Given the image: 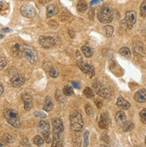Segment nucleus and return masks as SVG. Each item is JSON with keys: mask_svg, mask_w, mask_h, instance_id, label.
<instances>
[{"mask_svg": "<svg viewBox=\"0 0 146 147\" xmlns=\"http://www.w3.org/2000/svg\"><path fill=\"white\" fill-rule=\"evenodd\" d=\"M52 126L54 131V137H62L61 134L64 131V125L60 119L56 117L52 119Z\"/></svg>", "mask_w": 146, "mask_h": 147, "instance_id": "0eeeda50", "label": "nucleus"}, {"mask_svg": "<svg viewBox=\"0 0 146 147\" xmlns=\"http://www.w3.org/2000/svg\"><path fill=\"white\" fill-rule=\"evenodd\" d=\"M134 51H135V54L138 55V56H143V46L142 43H135V46H134Z\"/></svg>", "mask_w": 146, "mask_h": 147, "instance_id": "aec40b11", "label": "nucleus"}, {"mask_svg": "<svg viewBox=\"0 0 146 147\" xmlns=\"http://www.w3.org/2000/svg\"><path fill=\"white\" fill-rule=\"evenodd\" d=\"M58 13V8L56 5H49L47 8V17L50 18Z\"/></svg>", "mask_w": 146, "mask_h": 147, "instance_id": "f3484780", "label": "nucleus"}, {"mask_svg": "<svg viewBox=\"0 0 146 147\" xmlns=\"http://www.w3.org/2000/svg\"><path fill=\"white\" fill-rule=\"evenodd\" d=\"M22 99H23L24 101V109L27 110V111L31 110L32 108V97L29 93H24L22 95Z\"/></svg>", "mask_w": 146, "mask_h": 147, "instance_id": "ddd939ff", "label": "nucleus"}, {"mask_svg": "<svg viewBox=\"0 0 146 147\" xmlns=\"http://www.w3.org/2000/svg\"><path fill=\"white\" fill-rule=\"evenodd\" d=\"M87 3L84 1V0H80L77 4V10L80 13H84L87 10Z\"/></svg>", "mask_w": 146, "mask_h": 147, "instance_id": "4be33fe9", "label": "nucleus"}, {"mask_svg": "<svg viewBox=\"0 0 146 147\" xmlns=\"http://www.w3.org/2000/svg\"><path fill=\"white\" fill-rule=\"evenodd\" d=\"M95 104L97 105V107H98L99 109H100V108L102 107V102H101L100 100H95Z\"/></svg>", "mask_w": 146, "mask_h": 147, "instance_id": "37998d69", "label": "nucleus"}, {"mask_svg": "<svg viewBox=\"0 0 146 147\" xmlns=\"http://www.w3.org/2000/svg\"><path fill=\"white\" fill-rule=\"evenodd\" d=\"M53 106L54 104H53L52 100H51L49 96H47L45 102H44V106H43V109H44L45 111H50V110L53 109Z\"/></svg>", "mask_w": 146, "mask_h": 147, "instance_id": "a211bd4d", "label": "nucleus"}, {"mask_svg": "<svg viewBox=\"0 0 146 147\" xmlns=\"http://www.w3.org/2000/svg\"><path fill=\"white\" fill-rule=\"evenodd\" d=\"M114 32V28L110 25H107L105 26V33L107 37H111Z\"/></svg>", "mask_w": 146, "mask_h": 147, "instance_id": "7c9ffc66", "label": "nucleus"}, {"mask_svg": "<svg viewBox=\"0 0 146 147\" xmlns=\"http://www.w3.org/2000/svg\"><path fill=\"white\" fill-rule=\"evenodd\" d=\"M4 140L6 142V143H13V138L10 136V135H8V134H6L5 136H4Z\"/></svg>", "mask_w": 146, "mask_h": 147, "instance_id": "e433bc0d", "label": "nucleus"}, {"mask_svg": "<svg viewBox=\"0 0 146 147\" xmlns=\"http://www.w3.org/2000/svg\"><path fill=\"white\" fill-rule=\"evenodd\" d=\"M101 1V0H92L91 1V5H95V4H98Z\"/></svg>", "mask_w": 146, "mask_h": 147, "instance_id": "a18cd8bd", "label": "nucleus"}, {"mask_svg": "<svg viewBox=\"0 0 146 147\" xmlns=\"http://www.w3.org/2000/svg\"><path fill=\"white\" fill-rule=\"evenodd\" d=\"M39 42H40V45L45 49L52 48L55 46V44H56L55 39L53 38V37H50V36H41V37H40Z\"/></svg>", "mask_w": 146, "mask_h": 147, "instance_id": "6e6552de", "label": "nucleus"}, {"mask_svg": "<svg viewBox=\"0 0 146 147\" xmlns=\"http://www.w3.org/2000/svg\"><path fill=\"white\" fill-rule=\"evenodd\" d=\"M140 117L141 120L143 124H146V109H143L140 112Z\"/></svg>", "mask_w": 146, "mask_h": 147, "instance_id": "f704fd0d", "label": "nucleus"}, {"mask_svg": "<svg viewBox=\"0 0 146 147\" xmlns=\"http://www.w3.org/2000/svg\"><path fill=\"white\" fill-rule=\"evenodd\" d=\"M2 31L3 32H10V30L8 28H4V29H2Z\"/></svg>", "mask_w": 146, "mask_h": 147, "instance_id": "49530a36", "label": "nucleus"}, {"mask_svg": "<svg viewBox=\"0 0 146 147\" xmlns=\"http://www.w3.org/2000/svg\"><path fill=\"white\" fill-rule=\"evenodd\" d=\"M93 87L95 89L96 92L98 95H100V97L104 99H109L111 97V92L108 89V87H106L104 84H100V82H95L93 84Z\"/></svg>", "mask_w": 146, "mask_h": 147, "instance_id": "39448f33", "label": "nucleus"}, {"mask_svg": "<svg viewBox=\"0 0 146 147\" xmlns=\"http://www.w3.org/2000/svg\"><path fill=\"white\" fill-rule=\"evenodd\" d=\"M4 38V35L3 34H0V39H3Z\"/></svg>", "mask_w": 146, "mask_h": 147, "instance_id": "09e8293b", "label": "nucleus"}, {"mask_svg": "<svg viewBox=\"0 0 146 147\" xmlns=\"http://www.w3.org/2000/svg\"><path fill=\"white\" fill-rule=\"evenodd\" d=\"M93 17H94V9L92 8V9L90 10V12H89V18H90L91 20H93Z\"/></svg>", "mask_w": 146, "mask_h": 147, "instance_id": "79ce46f5", "label": "nucleus"}, {"mask_svg": "<svg viewBox=\"0 0 146 147\" xmlns=\"http://www.w3.org/2000/svg\"><path fill=\"white\" fill-rule=\"evenodd\" d=\"M49 76L53 78H56L58 76V71L56 69V68H51L49 70Z\"/></svg>", "mask_w": 146, "mask_h": 147, "instance_id": "c9c22d12", "label": "nucleus"}, {"mask_svg": "<svg viewBox=\"0 0 146 147\" xmlns=\"http://www.w3.org/2000/svg\"><path fill=\"white\" fill-rule=\"evenodd\" d=\"M19 51H20V45L19 44H14V46L13 47V52L16 55L19 53Z\"/></svg>", "mask_w": 146, "mask_h": 147, "instance_id": "4c0bfd02", "label": "nucleus"}, {"mask_svg": "<svg viewBox=\"0 0 146 147\" xmlns=\"http://www.w3.org/2000/svg\"><path fill=\"white\" fill-rule=\"evenodd\" d=\"M126 114L124 113L123 111H118V112H116V123L121 125L123 124L124 122L126 121Z\"/></svg>", "mask_w": 146, "mask_h": 147, "instance_id": "6ab92c4d", "label": "nucleus"}, {"mask_svg": "<svg viewBox=\"0 0 146 147\" xmlns=\"http://www.w3.org/2000/svg\"><path fill=\"white\" fill-rule=\"evenodd\" d=\"M23 53L26 59L29 61V63L32 65H35L38 61V54L36 52V50L29 46H24L23 48Z\"/></svg>", "mask_w": 146, "mask_h": 147, "instance_id": "20e7f679", "label": "nucleus"}, {"mask_svg": "<svg viewBox=\"0 0 146 147\" xmlns=\"http://www.w3.org/2000/svg\"><path fill=\"white\" fill-rule=\"evenodd\" d=\"M81 50H82V52H83V54L86 57H91L92 56V49L89 47V46H87V45H84V46H83L82 47V49H81Z\"/></svg>", "mask_w": 146, "mask_h": 147, "instance_id": "5701e85b", "label": "nucleus"}, {"mask_svg": "<svg viewBox=\"0 0 146 147\" xmlns=\"http://www.w3.org/2000/svg\"><path fill=\"white\" fill-rule=\"evenodd\" d=\"M6 64L7 62H6L5 57L3 56H0V69H3L4 67H5Z\"/></svg>", "mask_w": 146, "mask_h": 147, "instance_id": "72a5a7b5", "label": "nucleus"}, {"mask_svg": "<svg viewBox=\"0 0 146 147\" xmlns=\"http://www.w3.org/2000/svg\"><path fill=\"white\" fill-rule=\"evenodd\" d=\"M79 67L81 68V70L85 73L86 75H88L90 77H92L94 76V68L92 65H89V64H86L83 62H79L78 63Z\"/></svg>", "mask_w": 146, "mask_h": 147, "instance_id": "9d476101", "label": "nucleus"}, {"mask_svg": "<svg viewBox=\"0 0 146 147\" xmlns=\"http://www.w3.org/2000/svg\"><path fill=\"white\" fill-rule=\"evenodd\" d=\"M136 22V13L135 11H128L126 13V23L128 28H132Z\"/></svg>", "mask_w": 146, "mask_h": 147, "instance_id": "1a4fd4ad", "label": "nucleus"}, {"mask_svg": "<svg viewBox=\"0 0 146 147\" xmlns=\"http://www.w3.org/2000/svg\"><path fill=\"white\" fill-rule=\"evenodd\" d=\"M140 14L143 18H146V0H143L140 6Z\"/></svg>", "mask_w": 146, "mask_h": 147, "instance_id": "bb28decb", "label": "nucleus"}, {"mask_svg": "<svg viewBox=\"0 0 146 147\" xmlns=\"http://www.w3.org/2000/svg\"><path fill=\"white\" fill-rule=\"evenodd\" d=\"M119 53H120L122 56L126 57H129L130 55H131V52H130L129 49L126 48V47H123V48H121L120 50H119Z\"/></svg>", "mask_w": 146, "mask_h": 147, "instance_id": "cd10ccee", "label": "nucleus"}, {"mask_svg": "<svg viewBox=\"0 0 146 147\" xmlns=\"http://www.w3.org/2000/svg\"><path fill=\"white\" fill-rule=\"evenodd\" d=\"M34 115H35L36 117H41V119H45V117H47L45 113L40 112V111H35V112H34Z\"/></svg>", "mask_w": 146, "mask_h": 147, "instance_id": "58836bf2", "label": "nucleus"}, {"mask_svg": "<svg viewBox=\"0 0 146 147\" xmlns=\"http://www.w3.org/2000/svg\"><path fill=\"white\" fill-rule=\"evenodd\" d=\"M70 125L71 128L75 132H80L82 131L83 127V119L81 112L79 110L73 112L70 116Z\"/></svg>", "mask_w": 146, "mask_h": 147, "instance_id": "7ed1b4c3", "label": "nucleus"}, {"mask_svg": "<svg viewBox=\"0 0 146 147\" xmlns=\"http://www.w3.org/2000/svg\"><path fill=\"white\" fill-rule=\"evenodd\" d=\"M55 98H56L57 100L58 101V103L62 104V103H64V102H65V99H64V97L62 96V93H61L59 91H57V92H56V93H55Z\"/></svg>", "mask_w": 146, "mask_h": 147, "instance_id": "c756f323", "label": "nucleus"}, {"mask_svg": "<svg viewBox=\"0 0 146 147\" xmlns=\"http://www.w3.org/2000/svg\"><path fill=\"white\" fill-rule=\"evenodd\" d=\"M135 100L138 102H140V103L146 101V90L141 89L138 91L135 95Z\"/></svg>", "mask_w": 146, "mask_h": 147, "instance_id": "4468645a", "label": "nucleus"}, {"mask_svg": "<svg viewBox=\"0 0 146 147\" xmlns=\"http://www.w3.org/2000/svg\"><path fill=\"white\" fill-rule=\"evenodd\" d=\"M63 92L67 96H71V95L74 94V90H73V88L69 85H65L63 89Z\"/></svg>", "mask_w": 146, "mask_h": 147, "instance_id": "a878e982", "label": "nucleus"}, {"mask_svg": "<svg viewBox=\"0 0 146 147\" xmlns=\"http://www.w3.org/2000/svg\"><path fill=\"white\" fill-rule=\"evenodd\" d=\"M45 140H44V138H43L42 136H36L34 138H33V143L36 144V145H42L43 144H44Z\"/></svg>", "mask_w": 146, "mask_h": 147, "instance_id": "393cba45", "label": "nucleus"}, {"mask_svg": "<svg viewBox=\"0 0 146 147\" xmlns=\"http://www.w3.org/2000/svg\"><path fill=\"white\" fill-rule=\"evenodd\" d=\"M109 117L107 112H104L100 115V120H99V127L102 129H107L109 126Z\"/></svg>", "mask_w": 146, "mask_h": 147, "instance_id": "f8f14e48", "label": "nucleus"}, {"mask_svg": "<svg viewBox=\"0 0 146 147\" xmlns=\"http://www.w3.org/2000/svg\"><path fill=\"white\" fill-rule=\"evenodd\" d=\"M98 19L101 24H109L113 20V11L108 5H102L98 11Z\"/></svg>", "mask_w": 146, "mask_h": 147, "instance_id": "f03ea898", "label": "nucleus"}, {"mask_svg": "<svg viewBox=\"0 0 146 147\" xmlns=\"http://www.w3.org/2000/svg\"><path fill=\"white\" fill-rule=\"evenodd\" d=\"M38 128H39V131L41 134L49 132V129H50L49 128V123L47 120H41L38 125Z\"/></svg>", "mask_w": 146, "mask_h": 147, "instance_id": "2eb2a0df", "label": "nucleus"}, {"mask_svg": "<svg viewBox=\"0 0 146 147\" xmlns=\"http://www.w3.org/2000/svg\"><path fill=\"white\" fill-rule=\"evenodd\" d=\"M83 142L84 146H88L89 144V131H85L83 135Z\"/></svg>", "mask_w": 146, "mask_h": 147, "instance_id": "473e14b6", "label": "nucleus"}, {"mask_svg": "<svg viewBox=\"0 0 146 147\" xmlns=\"http://www.w3.org/2000/svg\"><path fill=\"white\" fill-rule=\"evenodd\" d=\"M48 24H49V26H50L51 28H54V29L57 28V26H58V24L56 23L55 21H49V22H48Z\"/></svg>", "mask_w": 146, "mask_h": 147, "instance_id": "a19ab883", "label": "nucleus"}, {"mask_svg": "<svg viewBox=\"0 0 146 147\" xmlns=\"http://www.w3.org/2000/svg\"><path fill=\"white\" fill-rule=\"evenodd\" d=\"M83 94L85 95L87 98H89V99L94 97V92H92V90L91 89V88H89V87L85 88L84 91H83Z\"/></svg>", "mask_w": 146, "mask_h": 147, "instance_id": "c85d7f7f", "label": "nucleus"}, {"mask_svg": "<svg viewBox=\"0 0 146 147\" xmlns=\"http://www.w3.org/2000/svg\"><path fill=\"white\" fill-rule=\"evenodd\" d=\"M24 82H25V77L23 75H19V74L13 76L10 80V83L13 87H20L24 84Z\"/></svg>", "mask_w": 146, "mask_h": 147, "instance_id": "9b49d317", "label": "nucleus"}, {"mask_svg": "<svg viewBox=\"0 0 146 147\" xmlns=\"http://www.w3.org/2000/svg\"><path fill=\"white\" fill-rule=\"evenodd\" d=\"M71 84H73V86H74V87L77 88V89H80V85H79V84H78V83L74 82V81H73V82H71Z\"/></svg>", "mask_w": 146, "mask_h": 147, "instance_id": "c03bdc74", "label": "nucleus"}, {"mask_svg": "<svg viewBox=\"0 0 146 147\" xmlns=\"http://www.w3.org/2000/svg\"><path fill=\"white\" fill-rule=\"evenodd\" d=\"M85 112L88 116H92L93 115V109L90 104L85 105Z\"/></svg>", "mask_w": 146, "mask_h": 147, "instance_id": "2f4dec72", "label": "nucleus"}, {"mask_svg": "<svg viewBox=\"0 0 146 147\" xmlns=\"http://www.w3.org/2000/svg\"><path fill=\"white\" fill-rule=\"evenodd\" d=\"M3 114H4L5 120L8 122L11 126H13L14 128L20 127V126H21L20 117L15 110L11 109H5Z\"/></svg>", "mask_w": 146, "mask_h": 147, "instance_id": "f257e3e1", "label": "nucleus"}, {"mask_svg": "<svg viewBox=\"0 0 146 147\" xmlns=\"http://www.w3.org/2000/svg\"><path fill=\"white\" fill-rule=\"evenodd\" d=\"M9 11V5L5 1H0V13L6 14Z\"/></svg>", "mask_w": 146, "mask_h": 147, "instance_id": "412c9836", "label": "nucleus"}, {"mask_svg": "<svg viewBox=\"0 0 146 147\" xmlns=\"http://www.w3.org/2000/svg\"><path fill=\"white\" fill-rule=\"evenodd\" d=\"M116 105L121 109H128L130 108V103L126 101L123 97H118L116 100Z\"/></svg>", "mask_w": 146, "mask_h": 147, "instance_id": "dca6fc26", "label": "nucleus"}, {"mask_svg": "<svg viewBox=\"0 0 146 147\" xmlns=\"http://www.w3.org/2000/svg\"><path fill=\"white\" fill-rule=\"evenodd\" d=\"M135 127V125L133 122L131 121H127V122H124V125H123V130L125 132H128V131H131L133 128Z\"/></svg>", "mask_w": 146, "mask_h": 147, "instance_id": "b1692460", "label": "nucleus"}, {"mask_svg": "<svg viewBox=\"0 0 146 147\" xmlns=\"http://www.w3.org/2000/svg\"><path fill=\"white\" fill-rule=\"evenodd\" d=\"M3 92H4V89H3V87L0 85V95H1Z\"/></svg>", "mask_w": 146, "mask_h": 147, "instance_id": "de8ad7c7", "label": "nucleus"}, {"mask_svg": "<svg viewBox=\"0 0 146 147\" xmlns=\"http://www.w3.org/2000/svg\"><path fill=\"white\" fill-rule=\"evenodd\" d=\"M101 139H102V141H104L105 143L108 144L109 143V137L108 136V134H102L101 136Z\"/></svg>", "mask_w": 146, "mask_h": 147, "instance_id": "ea45409f", "label": "nucleus"}, {"mask_svg": "<svg viewBox=\"0 0 146 147\" xmlns=\"http://www.w3.org/2000/svg\"><path fill=\"white\" fill-rule=\"evenodd\" d=\"M20 12H21L22 16H24V17H27V18L34 17L36 16V13H37V10H36V8L30 4H25L24 5H22Z\"/></svg>", "mask_w": 146, "mask_h": 147, "instance_id": "423d86ee", "label": "nucleus"}]
</instances>
